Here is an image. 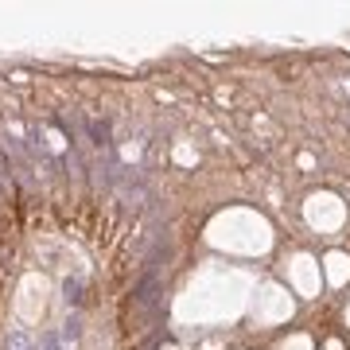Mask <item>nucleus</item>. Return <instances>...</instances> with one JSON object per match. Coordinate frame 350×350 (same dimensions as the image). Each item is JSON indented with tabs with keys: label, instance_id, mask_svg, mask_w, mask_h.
Wrapping results in <instances>:
<instances>
[{
	"label": "nucleus",
	"instance_id": "nucleus-3",
	"mask_svg": "<svg viewBox=\"0 0 350 350\" xmlns=\"http://www.w3.org/2000/svg\"><path fill=\"white\" fill-rule=\"evenodd\" d=\"M8 350H36L31 347V335H27V331H12V335H8Z\"/></svg>",
	"mask_w": 350,
	"mask_h": 350
},
{
	"label": "nucleus",
	"instance_id": "nucleus-4",
	"mask_svg": "<svg viewBox=\"0 0 350 350\" xmlns=\"http://www.w3.org/2000/svg\"><path fill=\"white\" fill-rule=\"evenodd\" d=\"M39 350H63V335H55V331H47V335L39 338Z\"/></svg>",
	"mask_w": 350,
	"mask_h": 350
},
{
	"label": "nucleus",
	"instance_id": "nucleus-2",
	"mask_svg": "<svg viewBox=\"0 0 350 350\" xmlns=\"http://www.w3.org/2000/svg\"><path fill=\"white\" fill-rule=\"evenodd\" d=\"M59 335H63V342H78V335H82V315H66V323H63V331H59Z\"/></svg>",
	"mask_w": 350,
	"mask_h": 350
},
{
	"label": "nucleus",
	"instance_id": "nucleus-1",
	"mask_svg": "<svg viewBox=\"0 0 350 350\" xmlns=\"http://www.w3.org/2000/svg\"><path fill=\"white\" fill-rule=\"evenodd\" d=\"M63 300H66V308H78V300H82V276H66L63 280Z\"/></svg>",
	"mask_w": 350,
	"mask_h": 350
}]
</instances>
